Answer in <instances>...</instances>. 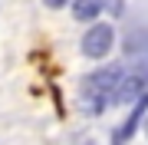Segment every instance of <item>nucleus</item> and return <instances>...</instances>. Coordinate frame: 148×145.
<instances>
[{"mask_svg":"<svg viewBox=\"0 0 148 145\" xmlns=\"http://www.w3.org/2000/svg\"><path fill=\"white\" fill-rule=\"evenodd\" d=\"M43 3H46V7H53V10H59V7H66L69 0H43Z\"/></svg>","mask_w":148,"mask_h":145,"instance_id":"nucleus-6","label":"nucleus"},{"mask_svg":"<svg viewBox=\"0 0 148 145\" xmlns=\"http://www.w3.org/2000/svg\"><path fill=\"white\" fill-rule=\"evenodd\" d=\"M145 135H148V119H145Z\"/></svg>","mask_w":148,"mask_h":145,"instance_id":"nucleus-7","label":"nucleus"},{"mask_svg":"<svg viewBox=\"0 0 148 145\" xmlns=\"http://www.w3.org/2000/svg\"><path fill=\"white\" fill-rule=\"evenodd\" d=\"M119 86L112 92V102L115 106H128V102H138L145 96V82L138 79V76H125V79H115Z\"/></svg>","mask_w":148,"mask_h":145,"instance_id":"nucleus-2","label":"nucleus"},{"mask_svg":"<svg viewBox=\"0 0 148 145\" xmlns=\"http://www.w3.org/2000/svg\"><path fill=\"white\" fill-rule=\"evenodd\" d=\"M102 13V0H73V16L76 20H95Z\"/></svg>","mask_w":148,"mask_h":145,"instance_id":"nucleus-3","label":"nucleus"},{"mask_svg":"<svg viewBox=\"0 0 148 145\" xmlns=\"http://www.w3.org/2000/svg\"><path fill=\"white\" fill-rule=\"evenodd\" d=\"M109 46H112V27H109V23H95V27L86 33V40H82V53L92 56V59L106 56Z\"/></svg>","mask_w":148,"mask_h":145,"instance_id":"nucleus-1","label":"nucleus"},{"mask_svg":"<svg viewBox=\"0 0 148 145\" xmlns=\"http://www.w3.org/2000/svg\"><path fill=\"white\" fill-rule=\"evenodd\" d=\"M115 79H119V73H115V69L95 73V76H89V79H86V89H106V86H112Z\"/></svg>","mask_w":148,"mask_h":145,"instance_id":"nucleus-4","label":"nucleus"},{"mask_svg":"<svg viewBox=\"0 0 148 145\" xmlns=\"http://www.w3.org/2000/svg\"><path fill=\"white\" fill-rule=\"evenodd\" d=\"M142 112H145V99H142V102H138V106H135L132 119H128V122H125V135H132V132H135V125H138V119H142Z\"/></svg>","mask_w":148,"mask_h":145,"instance_id":"nucleus-5","label":"nucleus"}]
</instances>
